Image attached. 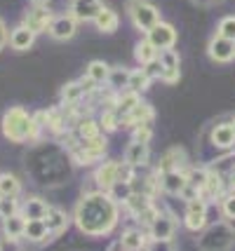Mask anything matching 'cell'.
<instances>
[{"instance_id": "6da1fadb", "label": "cell", "mask_w": 235, "mask_h": 251, "mask_svg": "<svg viewBox=\"0 0 235 251\" xmlns=\"http://www.w3.org/2000/svg\"><path fill=\"white\" fill-rule=\"evenodd\" d=\"M73 219H76V226L87 235H108L120 219L118 202L104 190L85 193L76 204Z\"/></svg>"}, {"instance_id": "7a4b0ae2", "label": "cell", "mask_w": 235, "mask_h": 251, "mask_svg": "<svg viewBox=\"0 0 235 251\" xmlns=\"http://www.w3.org/2000/svg\"><path fill=\"white\" fill-rule=\"evenodd\" d=\"M0 127H2L5 139H10L14 143L35 141V139H40V129H43L40 122L35 120V115H31L22 106H12V108L5 110Z\"/></svg>"}, {"instance_id": "3957f363", "label": "cell", "mask_w": 235, "mask_h": 251, "mask_svg": "<svg viewBox=\"0 0 235 251\" xmlns=\"http://www.w3.org/2000/svg\"><path fill=\"white\" fill-rule=\"evenodd\" d=\"M235 244V228L228 221L212 223L205 230H200L198 249L200 251H231Z\"/></svg>"}, {"instance_id": "277c9868", "label": "cell", "mask_w": 235, "mask_h": 251, "mask_svg": "<svg viewBox=\"0 0 235 251\" xmlns=\"http://www.w3.org/2000/svg\"><path fill=\"white\" fill-rule=\"evenodd\" d=\"M68 153H71V157H76V162L92 164L104 157V153H106V139H104V134L94 136V139H78L73 134L71 141H68Z\"/></svg>"}, {"instance_id": "5b68a950", "label": "cell", "mask_w": 235, "mask_h": 251, "mask_svg": "<svg viewBox=\"0 0 235 251\" xmlns=\"http://www.w3.org/2000/svg\"><path fill=\"white\" fill-rule=\"evenodd\" d=\"M127 17L134 28L144 33H148L160 22V12L151 0H127Z\"/></svg>"}, {"instance_id": "8992f818", "label": "cell", "mask_w": 235, "mask_h": 251, "mask_svg": "<svg viewBox=\"0 0 235 251\" xmlns=\"http://www.w3.org/2000/svg\"><path fill=\"white\" fill-rule=\"evenodd\" d=\"M52 19H54V14H52V10L47 7L45 2H33V7L26 10V14H24V24H26L35 35L47 31L50 24H52Z\"/></svg>"}, {"instance_id": "52a82bcc", "label": "cell", "mask_w": 235, "mask_h": 251, "mask_svg": "<svg viewBox=\"0 0 235 251\" xmlns=\"http://www.w3.org/2000/svg\"><path fill=\"white\" fill-rule=\"evenodd\" d=\"M207 223V200L202 197H195L186 202V216H183V226L193 232H200Z\"/></svg>"}, {"instance_id": "ba28073f", "label": "cell", "mask_w": 235, "mask_h": 251, "mask_svg": "<svg viewBox=\"0 0 235 251\" xmlns=\"http://www.w3.org/2000/svg\"><path fill=\"white\" fill-rule=\"evenodd\" d=\"M146 40L153 45V47H157V50H169V47H174V43H177V28L172 24L160 19L151 31L146 33Z\"/></svg>"}, {"instance_id": "9c48e42d", "label": "cell", "mask_w": 235, "mask_h": 251, "mask_svg": "<svg viewBox=\"0 0 235 251\" xmlns=\"http://www.w3.org/2000/svg\"><path fill=\"white\" fill-rule=\"evenodd\" d=\"M177 219L167 214V211H157L156 219L151 221V226H148V235H151V240H172L174 237V232H177Z\"/></svg>"}, {"instance_id": "30bf717a", "label": "cell", "mask_w": 235, "mask_h": 251, "mask_svg": "<svg viewBox=\"0 0 235 251\" xmlns=\"http://www.w3.org/2000/svg\"><path fill=\"white\" fill-rule=\"evenodd\" d=\"M207 54L216 64H231L235 59V40H228V38L216 33L207 45Z\"/></svg>"}, {"instance_id": "8fae6325", "label": "cell", "mask_w": 235, "mask_h": 251, "mask_svg": "<svg viewBox=\"0 0 235 251\" xmlns=\"http://www.w3.org/2000/svg\"><path fill=\"white\" fill-rule=\"evenodd\" d=\"M160 64H162V82H167V85H174V82H179L181 77V71H179V54L174 52V47H169V50H160Z\"/></svg>"}, {"instance_id": "7c38bea8", "label": "cell", "mask_w": 235, "mask_h": 251, "mask_svg": "<svg viewBox=\"0 0 235 251\" xmlns=\"http://www.w3.org/2000/svg\"><path fill=\"white\" fill-rule=\"evenodd\" d=\"M47 31H50V35L54 40H71L76 35V31H78V19L73 14H59V17L52 19Z\"/></svg>"}, {"instance_id": "4fadbf2b", "label": "cell", "mask_w": 235, "mask_h": 251, "mask_svg": "<svg viewBox=\"0 0 235 251\" xmlns=\"http://www.w3.org/2000/svg\"><path fill=\"white\" fill-rule=\"evenodd\" d=\"M160 176V190L165 195H181L183 186L188 183V174L181 169H172V172H157Z\"/></svg>"}, {"instance_id": "5bb4252c", "label": "cell", "mask_w": 235, "mask_h": 251, "mask_svg": "<svg viewBox=\"0 0 235 251\" xmlns=\"http://www.w3.org/2000/svg\"><path fill=\"white\" fill-rule=\"evenodd\" d=\"M7 43L14 52H26V50H31L35 43V33L26 26V24H19V26H14L10 33V38H7Z\"/></svg>"}, {"instance_id": "9a60e30c", "label": "cell", "mask_w": 235, "mask_h": 251, "mask_svg": "<svg viewBox=\"0 0 235 251\" xmlns=\"http://www.w3.org/2000/svg\"><path fill=\"white\" fill-rule=\"evenodd\" d=\"M115 181H118V162H115V160L101 162L99 167H97V172H94V183L99 186V190L108 193Z\"/></svg>"}, {"instance_id": "2e32d148", "label": "cell", "mask_w": 235, "mask_h": 251, "mask_svg": "<svg viewBox=\"0 0 235 251\" xmlns=\"http://www.w3.org/2000/svg\"><path fill=\"white\" fill-rule=\"evenodd\" d=\"M101 7H104L101 0H71V14L78 22H94Z\"/></svg>"}, {"instance_id": "e0dca14e", "label": "cell", "mask_w": 235, "mask_h": 251, "mask_svg": "<svg viewBox=\"0 0 235 251\" xmlns=\"http://www.w3.org/2000/svg\"><path fill=\"white\" fill-rule=\"evenodd\" d=\"M156 118V110L151 108L146 101H139L134 108L130 110L127 115L123 118V127H136V125H148V122H153Z\"/></svg>"}, {"instance_id": "ac0fdd59", "label": "cell", "mask_w": 235, "mask_h": 251, "mask_svg": "<svg viewBox=\"0 0 235 251\" xmlns=\"http://www.w3.org/2000/svg\"><path fill=\"white\" fill-rule=\"evenodd\" d=\"M139 101H141V94H134V92H120V94H115V99H113V103H111V108H113V113L118 115L120 125H123V118L132 108H134Z\"/></svg>"}, {"instance_id": "d6986e66", "label": "cell", "mask_w": 235, "mask_h": 251, "mask_svg": "<svg viewBox=\"0 0 235 251\" xmlns=\"http://www.w3.org/2000/svg\"><path fill=\"white\" fill-rule=\"evenodd\" d=\"M172 169L186 172V153H183V148H169L167 153L160 157V164H157L156 172H172Z\"/></svg>"}, {"instance_id": "ffe728a7", "label": "cell", "mask_w": 235, "mask_h": 251, "mask_svg": "<svg viewBox=\"0 0 235 251\" xmlns=\"http://www.w3.org/2000/svg\"><path fill=\"white\" fill-rule=\"evenodd\" d=\"M148 143H144V141H130V146L125 148V162H130L132 167H144L146 162H148Z\"/></svg>"}, {"instance_id": "44dd1931", "label": "cell", "mask_w": 235, "mask_h": 251, "mask_svg": "<svg viewBox=\"0 0 235 251\" xmlns=\"http://www.w3.org/2000/svg\"><path fill=\"white\" fill-rule=\"evenodd\" d=\"M94 26H97L101 33H115L118 26H120V14L104 5L99 10V14L94 17Z\"/></svg>"}, {"instance_id": "7402d4cb", "label": "cell", "mask_w": 235, "mask_h": 251, "mask_svg": "<svg viewBox=\"0 0 235 251\" xmlns=\"http://www.w3.org/2000/svg\"><path fill=\"white\" fill-rule=\"evenodd\" d=\"M212 143L216 146V148H224V151H228V148H233L235 146V129L231 122H221V125H216L212 129Z\"/></svg>"}, {"instance_id": "603a6c76", "label": "cell", "mask_w": 235, "mask_h": 251, "mask_svg": "<svg viewBox=\"0 0 235 251\" xmlns=\"http://www.w3.org/2000/svg\"><path fill=\"white\" fill-rule=\"evenodd\" d=\"M43 221H45L47 232H50V235H61V232L68 228V216L61 211V209L47 207V214H45V219Z\"/></svg>"}, {"instance_id": "cb8c5ba5", "label": "cell", "mask_w": 235, "mask_h": 251, "mask_svg": "<svg viewBox=\"0 0 235 251\" xmlns=\"http://www.w3.org/2000/svg\"><path fill=\"white\" fill-rule=\"evenodd\" d=\"M24 230H26V219L22 216V211L14 214V216L2 219V235H5V237L19 240V237H24Z\"/></svg>"}, {"instance_id": "d4e9b609", "label": "cell", "mask_w": 235, "mask_h": 251, "mask_svg": "<svg viewBox=\"0 0 235 251\" xmlns=\"http://www.w3.org/2000/svg\"><path fill=\"white\" fill-rule=\"evenodd\" d=\"M45 214H47V204H45V200H43V197H28V200L22 204V216L26 221L45 219Z\"/></svg>"}, {"instance_id": "484cf974", "label": "cell", "mask_w": 235, "mask_h": 251, "mask_svg": "<svg viewBox=\"0 0 235 251\" xmlns=\"http://www.w3.org/2000/svg\"><path fill=\"white\" fill-rule=\"evenodd\" d=\"M24 237H26L28 242H35V244L45 242L47 237H50L45 221H43V219H31V221H26V230H24Z\"/></svg>"}, {"instance_id": "4316f807", "label": "cell", "mask_w": 235, "mask_h": 251, "mask_svg": "<svg viewBox=\"0 0 235 251\" xmlns=\"http://www.w3.org/2000/svg\"><path fill=\"white\" fill-rule=\"evenodd\" d=\"M151 77L146 75L144 68H134V71H130V80H127V89L125 92H134V94H141L146 89L151 87Z\"/></svg>"}, {"instance_id": "83f0119b", "label": "cell", "mask_w": 235, "mask_h": 251, "mask_svg": "<svg viewBox=\"0 0 235 251\" xmlns=\"http://www.w3.org/2000/svg\"><path fill=\"white\" fill-rule=\"evenodd\" d=\"M120 242H123L125 251H141L146 247V232H141L139 228L125 230L123 237H120Z\"/></svg>"}, {"instance_id": "f1b7e54d", "label": "cell", "mask_w": 235, "mask_h": 251, "mask_svg": "<svg viewBox=\"0 0 235 251\" xmlns=\"http://www.w3.org/2000/svg\"><path fill=\"white\" fill-rule=\"evenodd\" d=\"M82 97H87V94H85V89L80 85V80L66 82V87L61 89V103H64V106H76V103L82 101Z\"/></svg>"}, {"instance_id": "f546056e", "label": "cell", "mask_w": 235, "mask_h": 251, "mask_svg": "<svg viewBox=\"0 0 235 251\" xmlns=\"http://www.w3.org/2000/svg\"><path fill=\"white\" fill-rule=\"evenodd\" d=\"M73 134H76L78 139H94V136H99L104 131H101V125L97 120H92V118H80Z\"/></svg>"}, {"instance_id": "4dcf8cb0", "label": "cell", "mask_w": 235, "mask_h": 251, "mask_svg": "<svg viewBox=\"0 0 235 251\" xmlns=\"http://www.w3.org/2000/svg\"><path fill=\"white\" fill-rule=\"evenodd\" d=\"M22 181L14 174H0V197H19Z\"/></svg>"}, {"instance_id": "1f68e13d", "label": "cell", "mask_w": 235, "mask_h": 251, "mask_svg": "<svg viewBox=\"0 0 235 251\" xmlns=\"http://www.w3.org/2000/svg\"><path fill=\"white\" fill-rule=\"evenodd\" d=\"M127 80H130V71H127V68H111L106 85H108L115 94H120V92L127 89Z\"/></svg>"}, {"instance_id": "d6a6232c", "label": "cell", "mask_w": 235, "mask_h": 251, "mask_svg": "<svg viewBox=\"0 0 235 251\" xmlns=\"http://www.w3.org/2000/svg\"><path fill=\"white\" fill-rule=\"evenodd\" d=\"M108 73H111V66L108 64H104V61H92V64L87 66V73H85V75L92 77V80L101 87V85L108 82Z\"/></svg>"}, {"instance_id": "836d02e7", "label": "cell", "mask_w": 235, "mask_h": 251, "mask_svg": "<svg viewBox=\"0 0 235 251\" xmlns=\"http://www.w3.org/2000/svg\"><path fill=\"white\" fill-rule=\"evenodd\" d=\"M157 54H160V50L153 47L148 40H141V43H136V47H134V59L141 66L148 64V61H153V59H157Z\"/></svg>"}, {"instance_id": "e575fe53", "label": "cell", "mask_w": 235, "mask_h": 251, "mask_svg": "<svg viewBox=\"0 0 235 251\" xmlns=\"http://www.w3.org/2000/svg\"><path fill=\"white\" fill-rule=\"evenodd\" d=\"M153 204L151 202V195H146V193H132L130 195V200L125 202V207L130 209V214H134V216H139L144 209H148Z\"/></svg>"}, {"instance_id": "d590c367", "label": "cell", "mask_w": 235, "mask_h": 251, "mask_svg": "<svg viewBox=\"0 0 235 251\" xmlns=\"http://www.w3.org/2000/svg\"><path fill=\"white\" fill-rule=\"evenodd\" d=\"M132 193H134V190H132V183H127V181H115L111 186V190H108V195H111L118 204H125Z\"/></svg>"}, {"instance_id": "8d00e7d4", "label": "cell", "mask_w": 235, "mask_h": 251, "mask_svg": "<svg viewBox=\"0 0 235 251\" xmlns=\"http://www.w3.org/2000/svg\"><path fill=\"white\" fill-rule=\"evenodd\" d=\"M186 174H188V183H190V186H195L198 190H202V188L207 186L209 169H202V167H198V169H186Z\"/></svg>"}, {"instance_id": "74e56055", "label": "cell", "mask_w": 235, "mask_h": 251, "mask_svg": "<svg viewBox=\"0 0 235 251\" xmlns=\"http://www.w3.org/2000/svg\"><path fill=\"white\" fill-rule=\"evenodd\" d=\"M19 214V197H0V219Z\"/></svg>"}, {"instance_id": "f35d334b", "label": "cell", "mask_w": 235, "mask_h": 251, "mask_svg": "<svg viewBox=\"0 0 235 251\" xmlns=\"http://www.w3.org/2000/svg\"><path fill=\"white\" fill-rule=\"evenodd\" d=\"M99 125H101V131H115L120 127V120H118V115L113 113V108H106L104 115H101Z\"/></svg>"}, {"instance_id": "ab89813d", "label": "cell", "mask_w": 235, "mask_h": 251, "mask_svg": "<svg viewBox=\"0 0 235 251\" xmlns=\"http://www.w3.org/2000/svg\"><path fill=\"white\" fill-rule=\"evenodd\" d=\"M216 33L228 38V40H235V17H224L216 26Z\"/></svg>"}, {"instance_id": "60d3db41", "label": "cell", "mask_w": 235, "mask_h": 251, "mask_svg": "<svg viewBox=\"0 0 235 251\" xmlns=\"http://www.w3.org/2000/svg\"><path fill=\"white\" fill-rule=\"evenodd\" d=\"M151 136H153V127H151V122H148V125H136V127H132V139H134V141L148 143L151 141Z\"/></svg>"}, {"instance_id": "b9f144b4", "label": "cell", "mask_w": 235, "mask_h": 251, "mask_svg": "<svg viewBox=\"0 0 235 251\" xmlns=\"http://www.w3.org/2000/svg\"><path fill=\"white\" fill-rule=\"evenodd\" d=\"M221 214L226 216V221H235V193L221 200Z\"/></svg>"}, {"instance_id": "7bdbcfd3", "label": "cell", "mask_w": 235, "mask_h": 251, "mask_svg": "<svg viewBox=\"0 0 235 251\" xmlns=\"http://www.w3.org/2000/svg\"><path fill=\"white\" fill-rule=\"evenodd\" d=\"M141 68L146 71V75L151 77V80H157V77H162V64H160V59H153V61L144 64Z\"/></svg>"}, {"instance_id": "ee69618b", "label": "cell", "mask_w": 235, "mask_h": 251, "mask_svg": "<svg viewBox=\"0 0 235 251\" xmlns=\"http://www.w3.org/2000/svg\"><path fill=\"white\" fill-rule=\"evenodd\" d=\"M148 251H174V244H172V240H153Z\"/></svg>"}, {"instance_id": "f6af8a7d", "label": "cell", "mask_w": 235, "mask_h": 251, "mask_svg": "<svg viewBox=\"0 0 235 251\" xmlns=\"http://www.w3.org/2000/svg\"><path fill=\"white\" fill-rule=\"evenodd\" d=\"M0 251H22V247H19V242L12 240V237H5L2 235V240H0Z\"/></svg>"}, {"instance_id": "bcb514c9", "label": "cell", "mask_w": 235, "mask_h": 251, "mask_svg": "<svg viewBox=\"0 0 235 251\" xmlns=\"http://www.w3.org/2000/svg\"><path fill=\"white\" fill-rule=\"evenodd\" d=\"M179 197H183L186 202H190V200L200 197V190H198L195 186H190V183H186V186H183V190H181V195H179Z\"/></svg>"}, {"instance_id": "7dc6e473", "label": "cell", "mask_w": 235, "mask_h": 251, "mask_svg": "<svg viewBox=\"0 0 235 251\" xmlns=\"http://www.w3.org/2000/svg\"><path fill=\"white\" fill-rule=\"evenodd\" d=\"M7 38H10V35H7V28H5V22L0 19V50L7 45Z\"/></svg>"}, {"instance_id": "c3c4849f", "label": "cell", "mask_w": 235, "mask_h": 251, "mask_svg": "<svg viewBox=\"0 0 235 251\" xmlns=\"http://www.w3.org/2000/svg\"><path fill=\"white\" fill-rule=\"evenodd\" d=\"M108 251H125V247H123V242L118 240V242H115V244H113V247H111V249H108Z\"/></svg>"}, {"instance_id": "681fc988", "label": "cell", "mask_w": 235, "mask_h": 251, "mask_svg": "<svg viewBox=\"0 0 235 251\" xmlns=\"http://www.w3.org/2000/svg\"><path fill=\"white\" fill-rule=\"evenodd\" d=\"M228 178H231V183H233V186H235V164H233V167H231V172H228Z\"/></svg>"}, {"instance_id": "f907efd6", "label": "cell", "mask_w": 235, "mask_h": 251, "mask_svg": "<svg viewBox=\"0 0 235 251\" xmlns=\"http://www.w3.org/2000/svg\"><path fill=\"white\" fill-rule=\"evenodd\" d=\"M231 125H233V129H235V118H233V120H231Z\"/></svg>"}, {"instance_id": "816d5d0a", "label": "cell", "mask_w": 235, "mask_h": 251, "mask_svg": "<svg viewBox=\"0 0 235 251\" xmlns=\"http://www.w3.org/2000/svg\"><path fill=\"white\" fill-rule=\"evenodd\" d=\"M33 2H47V0H33Z\"/></svg>"}]
</instances>
